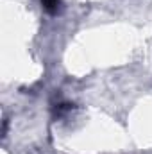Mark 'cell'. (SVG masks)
<instances>
[{
    "label": "cell",
    "mask_w": 152,
    "mask_h": 154,
    "mask_svg": "<svg viewBox=\"0 0 152 154\" xmlns=\"http://www.w3.org/2000/svg\"><path fill=\"white\" fill-rule=\"evenodd\" d=\"M41 7L48 14H57V11L61 9V0H41Z\"/></svg>",
    "instance_id": "1"
},
{
    "label": "cell",
    "mask_w": 152,
    "mask_h": 154,
    "mask_svg": "<svg viewBox=\"0 0 152 154\" xmlns=\"http://www.w3.org/2000/svg\"><path fill=\"white\" fill-rule=\"evenodd\" d=\"M70 109H74V104H59L57 108H56V115H63V113H66V111H70Z\"/></svg>",
    "instance_id": "2"
}]
</instances>
